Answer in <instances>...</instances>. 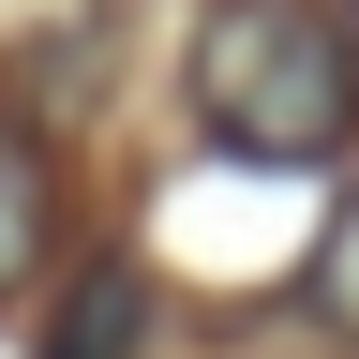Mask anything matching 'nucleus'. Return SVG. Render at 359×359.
<instances>
[{"label": "nucleus", "mask_w": 359, "mask_h": 359, "mask_svg": "<svg viewBox=\"0 0 359 359\" xmlns=\"http://www.w3.org/2000/svg\"><path fill=\"white\" fill-rule=\"evenodd\" d=\"M45 359H150V285H135V269H90Z\"/></svg>", "instance_id": "nucleus-2"}, {"label": "nucleus", "mask_w": 359, "mask_h": 359, "mask_svg": "<svg viewBox=\"0 0 359 359\" xmlns=\"http://www.w3.org/2000/svg\"><path fill=\"white\" fill-rule=\"evenodd\" d=\"M195 120L240 165H330L344 120H359V45L330 30V0H210Z\"/></svg>", "instance_id": "nucleus-1"}, {"label": "nucleus", "mask_w": 359, "mask_h": 359, "mask_svg": "<svg viewBox=\"0 0 359 359\" xmlns=\"http://www.w3.org/2000/svg\"><path fill=\"white\" fill-rule=\"evenodd\" d=\"M30 269H45V165L0 135V299H15Z\"/></svg>", "instance_id": "nucleus-3"}, {"label": "nucleus", "mask_w": 359, "mask_h": 359, "mask_svg": "<svg viewBox=\"0 0 359 359\" xmlns=\"http://www.w3.org/2000/svg\"><path fill=\"white\" fill-rule=\"evenodd\" d=\"M314 314H330V330H359V210L330 224V255H314Z\"/></svg>", "instance_id": "nucleus-4"}]
</instances>
